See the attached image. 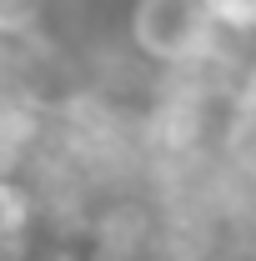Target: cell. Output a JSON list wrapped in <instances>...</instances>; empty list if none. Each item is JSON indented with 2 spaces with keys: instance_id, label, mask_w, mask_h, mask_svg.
Wrapping results in <instances>:
<instances>
[{
  "instance_id": "6da1fadb",
  "label": "cell",
  "mask_w": 256,
  "mask_h": 261,
  "mask_svg": "<svg viewBox=\"0 0 256 261\" xmlns=\"http://www.w3.org/2000/svg\"><path fill=\"white\" fill-rule=\"evenodd\" d=\"M126 40L141 61L161 70H196L216 56V20L206 0H131L126 10Z\"/></svg>"
},
{
  "instance_id": "7a4b0ae2",
  "label": "cell",
  "mask_w": 256,
  "mask_h": 261,
  "mask_svg": "<svg viewBox=\"0 0 256 261\" xmlns=\"http://www.w3.org/2000/svg\"><path fill=\"white\" fill-rule=\"evenodd\" d=\"M226 156L231 166L256 181V100H236V111H231V121H226Z\"/></svg>"
},
{
  "instance_id": "3957f363",
  "label": "cell",
  "mask_w": 256,
  "mask_h": 261,
  "mask_svg": "<svg viewBox=\"0 0 256 261\" xmlns=\"http://www.w3.org/2000/svg\"><path fill=\"white\" fill-rule=\"evenodd\" d=\"M216 31L231 40H251L256 35V0H206Z\"/></svg>"
},
{
  "instance_id": "277c9868",
  "label": "cell",
  "mask_w": 256,
  "mask_h": 261,
  "mask_svg": "<svg viewBox=\"0 0 256 261\" xmlns=\"http://www.w3.org/2000/svg\"><path fill=\"white\" fill-rule=\"evenodd\" d=\"M50 15V0H0V35H35Z\"/></svg>"
},
{
  "instance_id": "5b68a950",
  "label": "cell",
  "mask_w": 256,
  "mask_h": 261,
  "mask_svg": "<svg viewBox=\"0 0 256 261\" xmlns=\"http://www.w3.org/2000/svg\"><path fill=\"white\" fill-rule=\"evenodd\" d=\"M241 96H246V100H256V61L246 65V86H241Z\"/></svg>"
}]
</instances>
